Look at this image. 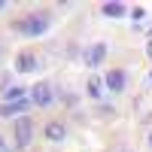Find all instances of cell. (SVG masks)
<instances>
[{"instance_id": "5b68a950", "label": "cell", "mask_w": 152, "mask_h": 152, "mask_svg": "<svg viewBox=\"0 0 152 152\" xmlns=\"http://www.w3.org/2000/svg\"><path fill=\"white\" fill-rule=\"evenodd\" d=\"M104 58H107V46H104V43H94V46L85 52V64H88V67H97Z\"/></svg>"}, {"instance_id": "4fadbf2b", "label": "cell", "mask_w": 152, "mask_h": 152, "mask_svg": "<svg viewBox=\"0 0 152 152\" xmlns=\"http://www.w3.org/2000/svg\"><path fill=\"white\" fill-rule=\"evenodd\" d=\"M0 152H9V146H6V140L0 137Z\"/></svg>"}, {"instance_id": "3957f363", "label": "cell", "mask_w": 152, "mask_h": 152, "mask_svg": "<svg viewBox=\"0 0 152 152\" xmlns=\"http://www.w3.org/2000/svg\"><path fill=\"white\" fill-rule=\"evenodd\" d=\"M31 100L37 107H52V100H55V91H52V85L49 82H37L31 88Z\"/></svg>"}, {"instance_id": "277c9868", "label": "cell", "mask_w": 152, "mask_h": 152, "mask_svg": "<svg viewBox=\"0 0 152 152\" xmlns=\"http://www.w3.org/2000/svg\"><path fill=\"white\" fill-rule=\"evenodd\" d=\"M34 104V100H28V94L24 97H18V100H3V104H0V116H18V113H28V107Z\"/></svg>"}, {"instance_id": "9c48e42d", "label": "cell", "mask_w": 152, "mask_h": 152, "mask_svg": "<svg viewBox=\"0 0 152 152\" xmlns=\"http://www.w3.org/2000/svg\"><path fill=\"white\" fill-rule=\"evenodd\" d=\"M100 12L110 15V18H122L125 15V3H119V0H107V3L100 6Z\"/></svg>"}, {"instance_id": "30bf717a", "label": "cell", "mask_w": 152, "mask_h": 152, "mask_svg": "<svg viewBox=\"0 0 152 152\" xmlns=\"http://www.w3.org/2000/svg\"><path fill=\"white\" fill-rule=\"evenodd\" d=\"M18 97H24V88L21 85H6L3 88V100H18Z\"/></svg>"}, {"instance_id": "ac0fdd59", "label": "cell", "mask_w": 152, "mask_h": 152, "mask_svg": "<svg viewBox=\"0 0 152 152\" xmlns=\"http://www.w3.org/2000/svg\"><path fill=\"white\" fill-rule=\"evenodd\" d=\"M146 34H149V37H152V28H149V31H146Z\"/></svg>"}, {"instance_id": "9a60e30c", "label": "cell", "mask_w": 152, "mask_h": 152, "mask_svg": "<svg viewBox=\"0 0 152 152\" xmlns=\"http://www.w3.org/2000/svg\"><path fill=\"white\" fill-rule=\"evenodd\" d=\"M146 82H149V85H152V73H149V79H146Z\"/></svg>"}, {"instance_id": "e0dca14e", "label": "cell", "mask_w": 152, "mask_h": 152, "mask_svg": "<svg viewBox=\"0 0 152 152\" xmlns=\"http://www.w3.org/2000/svg\"><path fill=\"white\" fill-rule=\"evenodd\" d=\"M149 146H152V134H149Z\"/></svg>"}, {"instance_id": "2e32d148", "label": "cell", "mask_w": 152, "mask_h": 152, "mask_svg": "<svg viewBox=\"0 0 152 152\" xmlns=\"http://www.w3.org/2000/svg\"><path fill=\"white\" fill-rule=\"evenodd\" d=\"M3 6H6V3H3V0H0V9H3Z\"/></svg>"}, {"instance_id": "d6986e66", "label": "cell", "mask_w": 152, "mask_h": 152, "mask_svg": "<svg viewBox=\"0 0 152 152\" xmlns=\"http://www.w3.org/2000/svg\"><path fill=\"white\" fill-rule=\"evenodd\" d=\"M122 152H131V149H122Z\"/></svg>"}, {"instance_id": "5bb4252c", "label": "cell", "mask_w": 152, "mask_h": 152, "mask_svg": "<svg viewBox=\"0 0 152 152\" xmlns=\"http://www.w3.org/2000/svg\"><path fill=\"white\" fill-rule=\"evenodd\" d=\"M146 55H149V58H152V40H149V43H146Z\"/></svg>"}, {"instance_id": "52a82bcc", "label": "cell", "mask_w": 152, "mask_h": 152, "mask_svg": "<svg viewBox=\"0 0 152 152\" xmlns=\"http://www.w3.org/2000/svg\"><path fill=\"white\" fill-rule=\"evenodd\" d=\"M46 137H49L52 143H61V140L67 137V128H64L61 122H49V125H46Z\"/></svg>"}, {"instance_id": "8fae6325", "label": "cell", "mask_w": 152, "mask_h": 152, "mask_svg": "<svg viewBox=\"0 0 152 152\" xmlns=\"http://www.w3.org/2000/svg\"><path fill=\"white\" fill-rule=\"evenodd\" d=\"M88 94H91L94 100H100V82L97 79H88Z\"/></svg>"}, {"instance_id": "7c38bea8", "label": "cell", "mask_w": 152, "mask_h": 152, "mask_svg": "<svg viewBox=\"0 0 152 152\" xmlns=\"http://www.w3.org/2000/svg\"><path fill=\"white\" fill-rule=\"evenodd\" d=\"M143 15H146V9H143V6H134V9H131V18H134V21H140Z\"/></svg>"}, {"instance_id": "7a4b0ae2", "label": "cell", "mask_w": 152, "mask_h": 152, "mask_svg": "<svg viewBox=\"0 0 152 152\" xmlns=\"http://www.w3.org/2000/svg\"><path fill=\"white\" fill-rule=\"evenodd\" d=\"M31 140H34V122L24 116V119L15 122V146H18V149H28Z\"/></svg>"}, {"instance_id": "6da1fadb", "label": "cell", "mask_w": 152, "mask_h": 152, "mask_svg": "<svg viewBox=\"0 0 152 152\" xmlns=\"http://www.w3.org/2000/svg\"><path fill=\"white\" fill-rule=\"evenodd\" d=\"M15 31H18V34H24V37H43V34L49 31V15H46V12L28 15L24 21H18V24H15Z\"/></svg>"}, {"instance_id": "ba28073f", "label": "cell", "mask_w": 152, "mask_h": 152, "mask_svg": "<svg viewBox=\"0 0 152 152\" xmlns=\"http://www.w3.org/2000/svg\"><path fill=\"white\" fill-rule=\"evenodd\" d=\"M34 67H37V58H34L31 52H21V55L15 58V70H18V73H31Z\"/></svg>"}, {"instance_id": "8992f818", "label": "cell", "mask_w": 152, "mask_h": 152, "mask_svg": "<svg viewBox=\"0 0 152 152\" xmlns=\"http://www.w3.org/2000/svg\"><path fill=\"white\" fill-rule=\"evenodd\" d=\"M125 85H128V76L122 70H110L107 73V88L110 91H125Z\"/></svg>"}]
</instances>
